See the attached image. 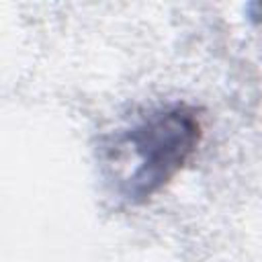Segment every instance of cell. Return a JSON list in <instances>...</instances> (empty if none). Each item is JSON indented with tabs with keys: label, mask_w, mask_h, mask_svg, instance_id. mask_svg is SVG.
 Instances as JSON below:
<instances>
[{
	"label": "cell",
	"mask_w": 262,
	"mask_h": 262,
	"mask_svg": "<svg viewBox=\"0 0 262 262\" xmlns=\"http://www.w3.org/2000/svg\"><path fill=\"white\" fill-rule=\"evenodd\" d=\"M199 139V123L184 108H172L133 129L129 141L139 156V168L131 180L135 196L151 194L190 156Z\"/></svg>",
	"instance_id": "obj_1"
}]
</instances>
